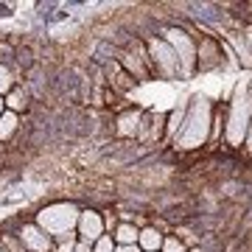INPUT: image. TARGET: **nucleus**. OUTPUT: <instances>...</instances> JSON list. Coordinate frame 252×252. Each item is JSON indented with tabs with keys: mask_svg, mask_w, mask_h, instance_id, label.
Returning a JSON list of instances; mask_svg holds the SVG:
<instances>
[{
	"mask_svg": "<svg viewBox=\"0 0 252 252\" xmlns=\"http://www.w3.org/2000/svg\"><path fill=\"white\" fill-rule=\"evenodd\" d=\"M210 129H213V107H210V98L193 95V101L188 104V112H185V121H182L180 132L174 135V146L177 149H199V146L207 143Z\"/></svg>",
	"mask_w": 252,
	"mask_h": 252,
	"instance_id": "1",
	"label": "nucleus"
},
{
	"mask_svg": "<svg viewBox=\"0 0 252 252\" xmlns=\"http://www.w3.org/2000/svg\"><path fill=\"white\" fill-rule=\"evenodd\" d=\"M79 207L70 205V202H54V205L42 207L39 213H36L34 224L42 227L54 241H59V238H64V235L76 233V221H79Z\"/></svg>",
	"mask_w": 252,
	"mask_h": 252,
	"instance_id": "2",
	"label": "nucleus"
},
{
	"mask_svg": "<svg viewBox=\"0 0 252 252\" xmlns=\"http://www.w3.org/2000/svg\"><path fill=\"white\" fill-rule=\"evenodd\" d=\"M252 121V90L247 87H238L230 101V115H227V146H244V137H247V129H250Z\"/></svg>",
	"mask_w": 252,
	"mask_h": 252,
	"instance_id": "3",
	"label": "nucleus"
},
{
	"mask_svg": "<svg viewBox=\"0 0 252 252\" xmlns=\"http://www.w3.org/2000/svg\"><path fill=\"white\" fill-rule=\"evenodd\" d=\"M162 39L171 45V51L177 54V62H180V79H190L196 73V42L193 36L185 31V28H165Z\"/></svg>",
	"mask_w": 252,
	"mask_h": 252,
	"instance_id": "4",
	"label": "nucleus"
},
{
	"mask_svg": "<svg viewBox=\"0 0 252 252\" xmlns=\"http://www.w3.org/2000/svg\"><path fill=\"white\" fill-rule=\"evenodd\" d=\"M146 56H149L152 73H157V76H162V79H180V62H177V54L171 51V45H168L162 36L146 39Z\"/></svg>",
	"mask_w": 252,
	"mask_h": 252,
	"instance_id": "5",
	"label": "nucleus"
},
{
	"mask_svg": "<svg viewBox=\"0 0 252 252\" xmlns=\"http://www.w3.org/2000/svg\"><path fill=\"white\" fill-rule=\"evenodd\" d=\"M118 64L124 67L129 76L135 81H143L152 76V64H149V56H146V48L140 45V42H132V45L126 48V51H121L118 54Z\"/></svg>",
	"mask_w": 252,
	"mask_h": 252,
	"instance_id": "6",
	"label": "nucleus"
},
{
	"mask_svg": "<svg viewBox=\"0 0 252 252\" xmlns=\"http://www.w3.org/2000/svg\"><path fill=\"white\" fill-rule=\"evenodd\" d=\"M101 235H107L104 230V213L98 210H81L79 221H76V238L87 244H95Z\"/></svg>",
	"mask_w": 252,
	"mask_h": 252,
	"instance_id": "7",
	"label": "nucleus"
},
{
	"mask_svg": "<svg viewBox=\"0 0 252 252\" xmlns=\"http://www.w3.org/2000/svg\"><path fill=\"white\" fill-rule=\"evenodd\" d=\"M17 241L23 244L28 252H54V238H51L42 227H36L34 221H28V224L20 227Z\"/></svg>",
	"mask_w": 252,
	"mask_h": 252,
	"instance_id": "8",
	"label": "nucleus"
},
{
	"mask_svg": "<svg viewBox=\"0 0 252 252\" xmlns=\"http://www.w3.org/2000/svg\"><path fill=\"white\" fill-rule=\"evenodd\" d=\"M224 62V51L213 36H205L196 45V70H213Z\"/></svg>",
	"mask_w": 252,
	"mask_h": 252,
	"instance_id": "9",
	"label": "nucleus"
},
{
	"mask_svg": "<svg viewBox=\"0 0 252 252\" xmlns=\"http://www.w3.org/2000/svg\"><path fill=\"white\" fill-rule=\"evenodd\" d=\"M224 45L238 56V64H241V67H252V51H250V45H247L244 31H227L224 34Z\"/></svg>",
	"mask_w": 252,
	"mask_h": 252,
	"instance_id": "10",
	"label": "nucleus"
},
{
	"mask_svg": "<svg viewBox=\"0 0 252 252\" xmlns=\"http://www.w3.org/2000/svg\"><path fill=\"white\" fill-rule=\"evenodd\" d=\"M162 132H165V115H162V112H152V115H149V124H146V118L140 121L137 137H143V140H157Z\"/></svg>",
	"mask_w": 252,
	"mask_h": 252,
	"instance_id": "11",
	"label": "nucleus"
},
{
	"mask_svg": "<svg viewBox=\"0 0 252 252\" xmlns=\"http://www.w3.org/2000/svg\"><path fill=\"white\" fill-rule=\"evenodd\" d=\"M162 238H165V235H162L157 227H143L140 235H137V247H140V252H160Z\"/></svg>",
	"mask_w": 252,
	"mask_h": 252,
	"instance_id": "12",
	"label": "nucleus"
},
{
	"mask_svg": "<svg viewBox=\"0 0 252 252\" xmlns=\"http://www.w3.org/2000/svg\"><path fill=\"white\" fill-rule=\"evenodd\" d=\"M140 121H143V115H140V112H126V115L118 118L115 132L121 137H135L137 132H140Z\"/></svg>",
	"mask_w": 252,
	"mask_h": 252,
	"instance_id": "13",
	"label": "nucleus"
},
{
	"mask_svg": "<svg viewBox=\"0 0 252 252\" xmlns=\"http://www.w3.org/2000/svg\"><path fill=\"white\" fill-rule=\"evenodd\" d=\"M17 129H20V115H17V112H9V109H6V112L0 115V143L11 140Z\"/></svg>",
	"mask_w": 252,
	"mask_h": 252,
	"instance_id": "14",
	"label": "nucleus"
},
{
	"mask_svg": "<svg viewBox=\"0 0 252 252\" xmlns=\"http://www.w3.org/2000/svg\"><path fill=\"white\" fill-rule=\"evenodd\" d=\"M137 235H140V230H137L135 224L124 221V224H115L112 241H115V247H126V244H137Z\"/></svg>",
	"mask_w": 252,
	"mask_h": 252,
	"instance_id": "15",
	"label": "nucleus"
},
{
	"mask_svg": "<svg viewBox=\"0 0 252 252\" xmlns=\"http://www.w3.org/2000/svg\"><path fill=\"white\" fill-rule=\"evenodd\" d=\"M3 104H6V109H9V112H20V109L28 107V93L20 90V87H14V90L3 98Z\"/></svg>",
	"mask_w": 252,
	"mask_h": 252,
	"instance_id": "16",
	"label": "nucleus"
},
{
	"mask_svg": "<svg viewBox=\"0 0 252 252\" xmlns=\"http://www.w3.org/2000/svg\"><path fill=\"white\" fill-rule=\"evenodd\" d=\"M17 87V79H14V73H11V67L6 62H0V95L6 98L11 90Z\"/></svg>",
	"mask_w": 252,
	"mask_h": 252,
	"instance_id": "17",
	"label": "nucleus"
},
{
	"mask_svg": "<svg viewBox=\"0 0 252 252\" xmlns=\"http://www.w3.org/2000/svg\"><path fill=\"white\" fill-rule=\"evenodd\" d=\"M185 112H188V107H177V109L171 112V118H165V132H168L171 137L180 132L182 121H185Z\"/></svg>",
	"mask_w": 252,
	"mask_h": 252,
	"instance_id": "18",
	"label": "nucleus"
},
{
	"mask_svg": "<svg viewBox=\"0 0 252 252\" xmlns=\"http://www.w3.org/2000/svg\"><path fill=\"white\" fill-rule=\"evenodd\" d=\"M160 252H188V247H185L177 235H165V238H162Z\"/></svg>",
	"mask_w": 252,
	"mask_h": 252,
	"instance_id": "19",
	"label": "nucleus"
},
{
	"mask_svg": "<svg viewBox=\"0 0 252 252\" xmlns=\"http://www.w3.org/2000/svg\"><path fill=\"white\" fill-rule=\"evenodd\" d=\"M0 244H3V250L6 252H28L26 247L17 241V235H0Z\"/></svg>",
	"mask_w": 252,
	"mask_h": 252,
	"instance_id": "20",
	"label": "nucleus"
},
{
	"mask_svg": "<svg viewBox=\"0 0 252 252\" xmlns=\"http://www.w3.org/2000/svg\"><path fill=\"white\" fill-rule=\"evenodd\" d=\"M93 252H115V241H112V235H101L98 241L93 244Z\"/></svg>",
	"mask_w": 252,
	"mask_h": 252,
	"instance_id": "21",
	"label": "nucleus"
},
{
	"mask_svg": "<svg viewBox=\"0 0 252 252\" xmlns=\"http://www.w3.org/2000/svg\"><path fill=\"white\" fill-rule=\"evenodd\" d=\"M115 252H140L137 244H126V247H115Z\"/></svg>",
	"mask_w": 252,
	"mask_h": 252,
	"instance_id": "22",
	"label": "nucleus"
},
{
	"mask_svg": "<svg viewBox=\"0 0 252 252\" xmlns=\"http://www.w3.org/2000/svg\"><path fill=\"white\" fill-rule=\"evenodd\" d=\"M244 143H247V152L252 154V121H250V129H247V137H244Z\"/></svg>",
	"mask_w": 252,
	"mask_h": 252,
	"instance_id": "23",
	"label": "nucleus"
},
{
	"mask_svg": "<svg viewBox=\"0 0 252 252\" xmlns=\"http://www.w3.org/2000/svg\"><path fill=\"white\" fill-rule=\"evenodd\" d=\"M244 36H247V45H250V51H252V26L244 28Z\"/></svg>",
	"mask_w": 252,
	"mask_h": 252,
	"instance_id": "24",
	"label": "nucleus"
},
{
	"mask_svg": "<svg viewBox=\"0 0 252 252\" xmlns=\"http://www.w3.org/2000/svg\"><path fill=\"white\" fill-rule=\"evenodd\" d=\"M3 112H6V104H3V95H0V115H3Z\"/></svg>",
	"mask_w": 252,
	"mask_h": 252,
	"instance_id": "25",
	"label": "nucleus"
},
{
	"mask_svg": "<svg viewBox=\"0 0 252 252\" xmlns=\"http://www.w3.org/2000/svg\"><path fill=\"white\" fill-rule=\"evenodd\" d=\"M0 252H6V250H3V244H0Z\"/></svg>",
	"mask_w": 252,
	"mask_h": 252,
	"instance_id": "26",
	"label": "nucleus"
}]
</instances>
